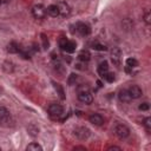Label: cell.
Here are the masks:
<instances>
[{
  "label": "cell",
  "mask_w": 151,
  "mask_h": 151,
  "mask_svg": "<svg viewBox=\"0 0 151 151\" xmlns=\"http://www.w3.org/2000/svg\"><path fill=\"white\" fill-rule=\"evenodd\" d=\"M77 92H78V100L79 101H81L84 104H91L93 101V96L91 94L88 86L79 85L77 88Z\"/></svg>",
  "instance_id": "obj_1"
},
{
  "label": "cell",
  "mask_w": 151,
  "mask_h": 151,
  "mask_svg": "<svg viewBox=\"0 0 151 151\" xmlns=\"http://www.w3.org/2000/svg\"><path fill=\"white\" fill-rule=\"evenodd\" d=\"M59 46L63 51L67 52V53H73L76 51V47H77V44L76 41L73 40H67L66 38L61 37L60 40H59Z\"/></svg>",
  "instance_id": "obj_2"
},
{
  "label": "cell",
  "mask_w": 151,
  "mask_h": 151,
  "mask_svg": "<svg viewBox=\"0 0 151 151\" xmlns=\"http://www.w3.org/2000/svg\"><path fill=\"white\" fill-rule=\"evenodd\" d=\"M47 112H48V114H50V117L52 119H58V118H60L63 116L64 109H63V106L60 104H51L48 106V109H47Z\"/></svg>",
  "instance_id": "obj_3"
},
{
  "label": "cell",
  "mask_w": 151,
  "mask_h": 151,
  "mask_svg": "<svg viewBox=\"0 0 151 151\" xmlns=\"http://www.w3.org/2000/svg\"><path fill=\"white\" fill-rule=\"evenodd\" d=\"M114 133H116V136H117L118 138L125 139V138H127L129 134H130V129H129L125 124H117V125L114 126Z\"/></svg>",
  "instance_id": "obj_4"
},
{
  "label": "cell",
  "mask_w": 151,
  "mask_h": 151,
  "mask_svg": "<svg viewBox=\"0 0 151 151\" xmlns=\"http://www.w3.org/2000/svg\"><path fill=\"white\" fill-rule=\"evenodd\" d=\"M74 136L80 140H86L90 137V130L85 126H78L74 129Z\"/></svg>",
  "instance_id": "obj_5"
},
{
  "label": "cell",
  "mask_w": 151,
  "mask_h": 151,
  "mask_svg": "<svg viewBox=\"0 0 151 151\" xmlns=\"http://www.w3.org/2000/svg\"><path fill=\"white\" fill-rule=\"evenodd\" d=\"M32 15L35 19H44L46 15V8L42 5H34L32 7Z\"/></svg>",
  "instance_id": "obj_6"
},
{
  "label": "cell",
  "mask_w": 151,
  "mask_h": 151,
  "mask_svg": "<svg viewBox=\"0 0 151 151\" xmlns=\"http://www.w3.org/2000/svg\"><path fill=\"white\" fill-rule=\"evenodd\" d=\"M76 31L78 34H80L81 37H87L91 33V28L88 25H86L85 22H77L76 24Z\"/></svg>",
  "instance_id": "obj_7"
},
{
  "label": "cell",
  "mask_w": 151,
  "mask_h": 151,
  "mask_svg": "<svg viewBox=\"0 0 151 151\" xmlns=\"http://www.w3.org/2000/svg\"><path fill=\"white\" fill-rule=\"evenodd\" d=\"M111 60L116 66H120L122 63V51L118 47H113L111 50Z\"/></svg>",
  "instance_id": "obj_8"
},
{
  "label": "cell",
  "mask_w": 151,
  "mask_h": 151,
  "mask_svg": "<svg viewBox=\"0 0 151 151\" xmlns=\"http://www.w3.org/2000/svg\"><path fill=\"white\" fill-rule=\"evenodd\" d=\"M58 6V9H59V15H61L63 18L67 17L70 13H71V8L68 6V4H66L65 1H60L57 4Z\"/></svg>",
  "instance_id": "obj_9"
},
{
  "label": "cell",
  "mask_w": 151,
  "mask_h": 151,
  "mask_svg": "<svg viewBox=\"0 0 151 151\" xmlns=\"http://www.w3.org/2000/svg\"><path fill=\"white\" fill-rule=\"evenodd\" d=\"M127 91H129V93H130V96H131L132 99H138L143 94V91H142V88L138 85H131L127 88Z\"/></svg>",
  "instance_id": "obj_10"
},
{
  "label": "cell",
  "mask_w": 151,
  "mask_h": 151,
  "mask_svg": "<svg viewBox=\"0 0 151 151\" xmlns=\"http://www.w3.org/2000/svg\"><path fill=\"white\" fill-rule=\"evenodd\" d=\"M9 119H11L9 111L5 106H0V123L2 125H5V123H8Z\"/></svg>",
  "instance_id": "obj_11"
},
{
  "label": "cell",
  "mask_w": 151,
  "mask_h": 151,
  "mask_svg": "<svg viewBox=\"0 0 151 151\" xmlns=\"http://www.w3.org/2000/svg\"><path fill=\"white\" fill-rule=\"evenodd\" d=\"M88 120H90L91 124H93V125H96V126H100V125H103V123H104V118H103L99 113H92V114L88 117Z\"/></svg>",
  "instance_id": "obj_12"
},
{
  "label": "cell",
  "mask_w": 151,
  "mask_h": 151,
  "mask_svg": "<svg viewBox=\"0 0 151 151\" xmlns=\"http://www.w3.org/2000/svg\"><path fill=\"white\" fill-rule=\"evenodd\" d=\"M118 98H119V100H120L122 103H130V101L132 100V98H131L129 91L125 90V88L119 91V93H118Z\"/></svg>",
  "instance_id": "obj_13"
},
{
  "label": "cell",
  "mask_w": 151,
  "mask_h": 151,
  "mask_svg": "<svg viewBox=\"0 0 151 151\" xmlns=\"http://www.w3.org/2000/svg\"><path fill=\"white\" fill-rule=\"evenodd\" d=\"M53 60H54V70H55V71H57L59 74L64 76V74H65V72H66L65 66L61 64V61H60L59 59H55L54 57H53Z\"/></svg>",
  "instance_id": "obj_14"
},
{
  "label": "cell",
  "mask_w": 151,
  "mask_h": 151,
  "mask_svg": "<svg viewBox=\"0 0 151 151\" xmlns=\"http://www.w3.org/2000/svg\"><path fill=\"white\" fill-rule=\"evenodd\" d=\"M46 14H48V15L52 17V18L58 17V15H59L58 6H57V5H50V6H47V8H46Z\"/></svg>",
  "instance_id": "obj_15"
},
{
  "label": "cell",
  "mask_w": 151,
  "mask_h": 151,
  "mask_svg": "<svg viewBox=\"0 0 151 151\" xmlns=\"http://www.w3.org/2000/svg\"><path fill=\"white\" fill-rule=\"evenodd\" d=\"M7 52L8 53H12V54H14V53H19L20 52V50H21V47L15 42V41H11L8 45H7Z\"/></svg>",
  "instance_id": "obj_16"
},
{
  "label": "cell",
  "mask_w": 151,
  "mask_h": 151,
  "mask_svg": "<svg viewBox=\"0 0 151 151\" xmlns=\"http://www.w3.org/2000/svg\"><path fill=\"white\" fill-rule=\"evenodd\" d=\"M78 59H79L80 61L87 63V61L91 59V54H90V52H88V51L83 50V51H80V52H79V54H78Z\"/></svg>",
  "instance_id": "obj_17"
},
{
  "label": "cell",
  "mask_w": 151,
  "mask_h": 151,
  "mask_svg": "<svg viewBox=\"0 0 151 151\" xmlns=\"http://www.w3.org/2000/svg\"><path fill=\"white\" fill-rule=\"evenodd\" d=\"M109 72V64H107V61H101L100 64H99V66H98V73L103 77L104 74H106Z\"/></svg>",
  "instance_id": "obj_18"
},
{
  "label": "cell",
  "mask_w": 151,
  "mask_h": 151,
  "mask_svg": "<svg viewBox=\"0 0 151 151\" xmlns=\"http://www.w3.org/2000/svg\"><path fill=\"white\" fill-rule=\"evenodd\" d=\"M27 132H28V134L29 136H32V137H37L38 134H39V127L35 125V124H29L28 126H27Z\"/></svg>",
  "instance_id": "obj_19"
},
{
  "label": "cell",
  "mask_w": 151,
  "mask_h": 151,
  "mask_svg": "<svg viewBox=\"0 0 151 151\" xmlns=\"http://www.w3.org/2000/svg\"><path fill=\"white\" fill-rule=\"evenodd\" d=\"M53 86H54V88H55V91H57V93L59 94V97H60V99H65V92H64V88H63V86L60 85V84H58V83H53Z\"/></svg>",
  "instance_id": "obj_20"
},
{
  "label": "cell",
  "mask_w": 151,
  "mask_h": 151,
  "mask_svg": "<svg viewBox=\"0 0 151 151\" xmlns=\"http://www.w3.org/2000/svg\"><path fill=\"white\" fill-rule=\"evenodd\" d=\"M26 150H27V151H41L42 147H41V145H39L38 143H31V144L27 145Z\"/></svg>",
  "instance_id": "obj_21"
},
{
  "label": "cell",
  "mask_w": 151,
  "mask_h": 151,
  "mask_svg": "<svg viewBox=\"0 0 151 151\" xmlns=\"http://www.w3.org/2000/svg\"><path fill=\"white\" fill-rule=\"evenodd\" d=\"M126 66L130 68H134L138 66V60L134 58H127L126 59Z\"/></svg>",
  "instance_id": "obj_22"
},
{
  "label": "cell",
  "mask_w": 151,
  "mask_h": 151,
  "mask_svg": "<svg viewBox=\"0 0 151 151\" xmlns=\"http://www.w3.org/2000/svg\"><path fill=\"white\" fill-rule=\"evenodd\" d=\"M2 68H4V71L6 72V73H12L13 72V64L11 63V61H5L4 64H2Z\"/></svg>",
  "instance_id": "obj_23"
},
{
  "label": "cell",
  "mask_w": 151,
  "mask_h": 151,
  "mask_svg": "<svg viewBox=\"0 0 151 151\" xmlns=\"http://www.w3.org/2000/svg\"><path fill=\"white\" fill-rule=\"evenodd\" d=\"M92 48H94V50H97V51H106V50H107L105 45L99 44V42H97V41L92 42Z\"/></svg>",
  "instance_id": "obj_24"
},
{
  "label": "cell",
  "mask_w": 151,
  "mask_h": 151,
  "mask_svg": "<svg viewBox=\"0 0 151 151\" xmlns=\"http://www.w3.org/2000/svg\"><path fill=\"white\" fill-rule=\"evenodd\" d=\"M103 78H104L107 83H113V81H114V74L111 73V72H107L106 74H104Z\"/></svg>",
  "instance_id": "obj_25"
},
{
  "label": "cell",
  "mask_w": 151,
  "mask_h": 151,
  "mask_svg": "<svg viewBox=\"0 0 151 151\" xmlns=\"http://www.w3.org/2000/svg\"><path fill=\"white\" fill-rule=\"evenodd\" d=\"M143 125L145 126L146 131H150V130H151V118H150V117H146V118L143 120Z\"/></svg>",
  "instance_id": "obj_26"
},
{
  "label": "cell",
  "mask_w": 151,
  "mask_h": 151,
  "mask_svg": "<svg viewBox=\"0 0 151 151\" xmlns=\"http://www.w3.org/2000/svg\"><path fill=\"white\" fill-rule=\"evenodd\" d=\"M41 40H42V47H44V50H47V48H48V46H50V42H48L47 37H46L44 33L41 34Z\"/></svg>",
  "instance_id": "obj_27"
},
{
  "label": "cell",
  "mask_w": 151,
  "mask_h": 151,
  "mask_svg": "<svg viewBox=\"0 0 151 151\" xmlns=\"http://www.w3.org/2000/svg\"><path fill=\"white\" fill-rule=\"evenodd\" d=\"M76 80H77V74L71 73L70 77L67 78V84H68V85H73V84L76 83Z\"/></svg>",
  "instance_id": "obj_28"
},
{
  "label": "cell",
  "mask_w": 151,
  "mask_h": 151,
  "mask_svg": "<svg viewBox=\"0 0 151 151\" xmlns=\"http://www.w3.org/2000/svg\"><path fill=\"white\" fill-rule=\"evenodd\" d=\"M144 21H145V24L146 25H150L151 24V13L147 11L146 13H145V15H144Z\"/></svg>",
  "instance_id": "obj_29"
},
{
  "label": "cell",
  "mask_w": 151,
  "mask_h": 151,
  "mask_svg": "<svg viewBox=\"0 0 151 151\" xmlns=\"http://www.w3.org/2000/svg\"><path fill=\"white\" fill-rule=\"evenodd\" d=\"M149 107H150V105H149V103H142L139 106H138V109L140 110V111H147L149 110Z\"/></svg>",
  "instance_id": "obj_30"
},
{
  "label": "cell",
  "mask_w": 151,
  "mask_h": 151,
  "mask_svg": "<svg viewBox=\"0 0 151 151\" xmlns=\"http://www.w3.org/2000/svg\"><path fill=\"white\" fill-rule=\"evenodd\" d=\"M112 150H118V151H120L122 149H120L119 146H114V145H113V146H110V147H107V151H112Z\"/></svg>",
  "instance_id": "obj_31"
},
{
  "label": "cell",
  "mask_w": 151,
  "mask_h": 151,
  "mask_svg": "<svg viewBox=\"0 0 151 151\" xmlns=\"http://www.w3.org/2000/svg\"><path fill=\"white\" fill-rule=\"evenodd\" d=\"M74 150H86L85 146H74Z\"/></svg>",
  "instance_id": "obj_32"
},
{
  "label": "cell",
  "mask_w": 151,
  "mask_h": 151,
  "mask_svg": "<svg viewBox=\"0 0 151 151\" xmlns=\"http://www.w3.org/2000/svg\"><path fill=\"white\" fill-rule=\"evenodd\" d=\"M11 0H1V4H8Z\"/></svg>",
  "instance_id": "obj_33"
},
{
  "label": "cell",
  "mask_w": 151,
  "mask_h": 151,
  "mask_svg": "<svg viewBox=\"0 0 151 151\" xmlns=\"http://www.w3.org/2000/svg\"><path fill=\"white\" fill-rule=\"evenodd\" d=\"M0 5H1V0H0Z\"/></svg>",
  "instance_id": "obj_34"
},
{
  "label": "cell",
  "mask_w": 151,
  "mask_h": 151,
  "mask_svg": "<svg viewBox=\"0 0 151 151\" xmlns=\"http://www.w3.org/2000/svg\"><path fill=\"white\" fill-rule=\"evenodd\" d=\"M0 151H1V147H0Z\"/></svg>",
  "instance_id": "obj_35"
}]
</instances>
